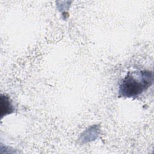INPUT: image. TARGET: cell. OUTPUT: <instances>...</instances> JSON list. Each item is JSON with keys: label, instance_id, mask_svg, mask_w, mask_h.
I'll return each instance as SVG.
<instances>
[{"label": "cell", "instance_id": "cell-1", "mask_svg": "<svg viewBox=\"0 0 154 154\" xmlns=\"http://www.w3.org/2000/svg\"><path fill=\"white\" fill-rule=\"evenodd\" d=\"M153 73L150 71H138L128 73L119 86V95L135 97L145 91L152 84Z\"/></svg>", "mask_w": 154, "mask_h": 154}]
</instances>
